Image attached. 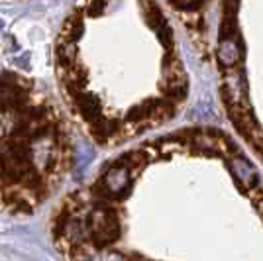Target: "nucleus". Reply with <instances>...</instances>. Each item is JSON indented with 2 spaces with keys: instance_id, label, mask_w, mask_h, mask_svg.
Listing matches in <instances>:
<instances>
[{
  "instance_id": "obj_5",
  "label": "nucleus",
  "mask_w": 263,
  "mask_h": 261,
  "mask_svg": "<svg viewBox=\"0 0 263 261\" xmlns=\"http://www.w3.org/2000/svg\"><path fill=\"white\" fill-rule=\"evenodd\" d=\"M122 161H124V165L122 167H142L147 159H145V153L143 152H132V153H128V155H124L122 157Z\"/></svg>"
},
{
  "instance_id": "obj_2",
  "label": "nucleus",
  "mask_w": 263,
  "mask_h": 261,
  "mask_svg": "<svg viewBox=\"0 0 263 261\" xmlns=\"http://www.w3.org/2000/svg\"><path fill=\"white\" fill-rule=\"evenodd\" d=\"M128 183H130V173H128V169L122 167V165H116V167H112L110 171H106V175L100 179L99 189L106 196H120L122 193L128 189Z\"/></svg>"
},
{
  "instance_id": "obj_7",
  "label": "nucleus",
  "mask_w": 263,
  "mask_h": 261,
  "mask_svg": "<svg viewBox=\"0 0 263 261\" xmlns=\"http://www.w3.org/2000/svg\"><path fill=\"white\" fill-rule=\"evenodd\" d=\"M100 261H126V257L118 251H104L100 253Z\"/></svg>"
},
{
  "instance_id": "obj_3",
  "label": "nucleus",
  "mask_w": 263,
  "mask_h": 261,
  "mask_svg": "<svg viewBox=\"0 0 263 261\" xmlns=\"http://www.w3.org/2000/svg\"><path fill=\"white\" fill-rule=\"evenodd\" d=\"M90 228H87V224L79 218H67L65 224H63V236H65L71 244H85V239L88 238V232Z\"/></svg>"
},
{
  "instance_id": "obj_8",
  "label": "nucleus",
  "mask_w": 263,
  "mask_h": 261,
  "mask_svg": "<svg viewBox=\"0 0 263 261\" xmlns=\"http://www.w3.org/2000/svg\"><path fill=\"white\" fill-rule=\"evenodd\" d=\"M2 26H4V24H2V20H0V30H2Z\"/></svg>"
},
{
  "instance_id": "obj_6",
  "label": "nucleus",
  "mask_w": 263,
  "mask_h": 261,
  "mask_svg": "<svg viewBox=\"0 0 263 261\" xmlns=\"http://www.w3.org/2000/svg\"><path fill=\"white\" fill-rule=\"evenodd\" d=\"M104 12V2L102 0H90L88 4V16H100Z\"/></svg>"
},
{
  "instance_id": "obj_1",
  "label": "nucleus",
  "mask_w": 263,
  "mask_h": 261,
  "mask_svg": "<svg viewBox=\"0 0 263 261\" xmlns=\"http://www.w3.org/2000/svg\"><path fill=\"white\" fill-rule=\"evenodd\" d=\"M90 234L97 246H106L110 241H114L120 234L116 212L110 208H97L90 214Z\"/></svg>"
},
{
  "instance_id": "obj_4",
  "label": "nucleus",
  "mask_w": 263,
  "mask_h": 261,
  "mask_svg": "<svg viewBox=\"0 0 263 261\" xmlns=\"http://www.w3.org/2000/svg\"><path fill=\"white\" fill-rule=\"evenodd\" d=\"M73 257H75V261H100V253L95 246L79 244L73 251Z\"/></svg>"
}]
</instances>
